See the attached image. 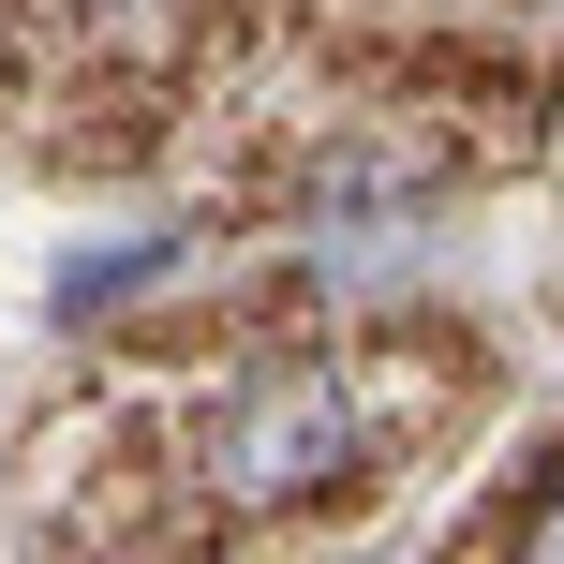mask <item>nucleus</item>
Instances as JSON below:
<instances>
[{
  "label": "nucleus",
  "instance_id": "f03ea898",
  "mask_svg": "<svg viewBox=\"0 0 564 564\" xmlns=\"http://www.w3.org/2000/svg\"><path fill=\"white\" fill-rule=\"evenodd\" d=\"M520 564H564V476L535 490V520H520Z\"/></svg>",
  "mask_w": 564,
  "mask_h": 564
},
{
  "label": "nucleus",
  "instance_id": "f257e3e1",
  "mask_svg": "<svg viewBox=\"0 0 564 564\" xmlns=\"http://www.w3.org/2000/svg\"><path fill=\"white\" fill-rule=\"evenodd\" d=\"M194 476H208V506H253V520L341 490L357 476V371L341 357H253L224 401H208Z\"/></svg>",
  "mask_w": 564,
  "mask_h": 564
}]
</instances>
